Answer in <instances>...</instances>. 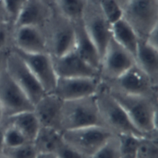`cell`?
I'll use <instances>...</instances> for the list:
<instances>
[{"label":"cell","instance_id":"6da1fadb","mask_svg":"<svg viewBox=\"0 0 158 158\" xmlns=\"http://www.w3.org/2000/svg\"><path fill=\"white\" fill-rule=\"evenodd\" d=\"M109 91L139 131L148 136L157 137V99Z\"/></svg>","mask_w":158,"mask_h":158},{"label":"cell","instance_id":"7a4b0ae2","mask_svg":"<svg viewBox=\"0 0 158 158\" xmlns=\"http://www.w3.org/2000/svg\"><path fill=\"white\" fill-rule=\"evenodd\" d=\"M96 98L102 125L113 134L148 136L135 127L124 109L102 82L96 94Z\"/></svg>","mask_w":158,"mask_h":158},{"label":"cell","instance_id":"3957f363","mask_svg":"<svg viewBox=\"0 0 158 158\" xmlns=\"http://www.w3.org/2000/svg\"><path fill=\"white\" fill-rule=\"evenodd\" d=\"M94 125L103 126L96 94L64 101L60 114V128L62 133L67 130Z\"/></svg>","mask_w":158,"mask_h":158},{"label":"cell","instance_id":"277c9868","mask_svg":"<svg viewBox=\"0 0 158 158\" xmlns=\"http://www.w3.org/2000/svg\"><path fill=\"white\" fill-rule=\"evenodd\" d=\"M42 29L48 52L51 56H60L74 49L75 23L59 14L53 6L51 14Z\"/></svg>","mask_w":158,"mask_h":158},{"label":"cell","instance_id":"5b68a950","mask_svg":"<svg viewBox=\"0 0 158 158\" xmlns=\"http://www.w3.org/2000/svg\"><path fill=\"white\" fill-rule=\"evenodd\" d=\"M102 82L112 91L158 99V83L154 82L135 64L117 78Z\"/></svg>","mask_w":158,"mask_h":158},{"label":"cell","instance_id":"8992f818","mask_svg":"<svg viewBox=\"0 0 158 158\" xmlns=\"http://www.w3.org/2000/svg\"><path fill=\"white\" fill-rule=\"evenodd\" d=\"M123 10V18L141 39L158 27V0H130Z\"/></svg>","mask_w":158,"mask_h":158},{"label":"cell","instance_id":"52a82bcc","mask_svg":"<svg viewBox=\"0 0 158 158\" xmlns=\"http://www.w3.org/2000/svg\"><path fill=\"white\" fill-rule=\"evenodd\" d=\"M113 135L106 127L94 125L65 131L62 138L72 148L91 158Z\"/></svg>","mask_w":158,"mask_h":158},{"label":"cell","instance_id":"ba28073f","mask_svg":"<svg viewBox=\"0 0 158 158\" xmlns=\"http://www.w3.org/2000/svg\"><path fill=\"white\" fill-rule=\"evenodd\" d=\"M6 70L33 105L46 93L23 59L12 49L7 57Z\"/></svg>","mask_w":158,"mask_h":158},{"label":"cell","instance_id":"9c48e42d","mask_svg":"<svg viewBox=\"0 0 158 158\" xmlns=\"http://www.w3.org/2000/svg\"><path fill=\"white\" fill-rule=\"evenodd\" d=\"M135 64L134 56L112 38L101 57L100 78L103 82L114 80Z\"/></svg>","mask_w":158,"mask_h":158},{"label":"cell","instance_id":"30bf717a","mask_svg":"<svg viewBox=\"0 0 158 158\" xmlns=\"http://www.w3.org/2000/svg\"><path fill=\"white\" fill-rule=\"evenodd\" d=\"M82 23L102 57L112 39L111 24L103 14L98 0L89 1Z\"/></svg>","mask_w":158,"mask_h":158},{"label":"cell","instance_id":"8fae6325","mask_svg":"<svg viewBox=\"0 0 158 158\" xmlns=\"http://www.w3.org/2000/svg\"><path fill=\"white\" fill-rule=\"evenodd\" d=\"M0 102L4 117L33 110L34 105L6 70L0 77Z\"/></svg>","mask_w":158,"mask_h":158},{"label":"cell","instance_id":"7c38bea8","mask_svg":"<svg viewBox=\"0 0 158 158\" xmlns=\"http://www.w3.org/2000/svg\"><path fill=\"white\" fill-rule=\"evenodd\" d=\"M100 77L57 78L52 93L63 101L95 95L101 85Z\"/></svg>","mask_w":158,"mask_h":158},{"label":"cell","instance_id":"4fadbf2b","mask_svg":"<svg viewBox=\"0 0 158 158\" xmlns=\"http://www.w3.org/2000/svg\"><path fill=\"white\" fill-rule=\"evenodd\" d=\"M23 59L46 93H52L56 86V75L51 56L47 52L27 53L12 48Z\"/></svg>","mask_w":158,"mask_h":158},{"label":"cell","instance_id":"5bb4252c","mask_svg":"<svg viewBox=\"0 0 158 158\" xmlns=\"http://www.w3.org/2000/svg\"><path fill=\"white\" fill-rule=\"evenodd\" d=\"M51 57L57 78L100 77L99 71L85 62L74 49L60 56Z\"/></svg>","mask_w":158,"mask_h":158},{"label":"cell","instance_id":"9a60e30c","mask_svg":"<svg viewBox=\"0 0 158 158\" xmlns=\"http://www.w3.org/2000/svg\"><path fill=\"white\" fill-rule=\"evenodd\" d=\"M12 48L27 53H48L42 28L33 26L14 27Z\"/></svg>","mask_w":158,"mask_h":158},{"label":"cell","instance_id":"2e32d148","mask_svg":"<svg viewBox=\"0 0 158 158\" xmlns=\"http://www.w3.org/2000/svg\"><path fill=\"white\" fill-rule=\"evenodd\" d=\"M64 101L52 93H46L35 105L33 111L41 127L60 128V114Z\"/></svg>","mask_w":158,"mask_h":158},{"label":"cell","instance_id":"e0dca14e","mask_svg":"<svg viewBox=\"0 0 158 158\" xmlns=\"http://www.w3.org/2000/svg\"><path fill=\"white\" fill-rule=\"evenodd\" d=\"M52 10L43 0H26L20 10L14 27L33 26L43 28L49 18Z\"/></svg>","mask_w":158,"mask_h":158},{"label":"cell","instance_id":"ac0fdd59","mask_svg":"<svg viewBox=\"0 0 158 158\" xmlns=\"http://www.w3.org/2000/svg\"><path fill=\"white\" fill-rule=\"evenodd\" d=\"M75 29V40L74 50L88 64L99 71L101 56L87 33L82 21L74 23Z\"/></svg>","mask_w":158,"mask_h":158},{"label":"cell","instance_id":"d6986e66","mask_svg":"<svg viewBox=\"0 0 158 158\" xmlns=\"http://www.w3.org/2000/svg\"><path fill=\"white\" fill-rule=\"evenodd\" d=\"M134 57L135 65L158 83V48L140 38Z\"/></svg>","mask_w":158,"mask_h":158},{"label":"cell","instance_id":"ffe728a7","mask_svg":"<svg viewBox=\"0 0 158 158\" xmlns=\"http://www.w3.org/2000/svg\"><path fill=\"white\" fill-rule=\"evenodd\" d=\"M111 33L115 42L135 56L140 38L123 17L111 24Z\"/></svg>","mask_w":158,"mask_h":158},{"label":"cell","instance_id":"44dd1931","mask_svg":"<svg viewBox=\"0 0 158 158\" xmlns=\"http://www.w3.org/2000/svg\"><path fill=\"white\" fill-rule=\"evenodd\" d=\"M2 122L6 125H12L17 128L32 143L41 127L33 110L4 117Z\"/></svg>","mask_w":158,"mask_h":158},{"label":"cell","instance_id":"7402d4cb","mask_svg":"<svg viewBox=\"0 0 158 158\" xmlns=\"http://www.w3.org/2000/svg\"><path fill=\"white\" fill-rule=\"evenodd\" d=\"M62 140V132L54 128L40 127L33 143L38 153H54Z\"/></svg>","mask_w":158,"mask_h":158},{"label":"cell","instance_id":"603a6c76","mask_svg":"<svg viewBox=\"0 0 158 158\" xmlns=\"http://www.w3.org/2000/svg\"><path fill=\"white\" fill-rule=\"evenodd\" d=\"M89 0H52V6L62 15L73 23L82 21Z\"/></svg>","mask_w":158,"mask_h":158},{"label":"cell","instance_id":"cb8c5ba5","mask_svg":"<svg viewBox=\"0 0 158 158\" xmlns=\"http://www.w3.org/2000/svg\"><path fill=\"white\" fill-rule=\"evenodd\" d=\"M119 140L121 158H136L141 138L133 135H116Z\"/></svg>","mask_w":158,"mask_h":158},{"label":"cell","instance_id":"d4e9b609","mask_svg":"<svg viewBox=\"0 0 158 158\" xmlns=\"http://www.w3.org/2000/svg\"><path fill=\"white\" fill-rule=\"evenodd\" d=\"M91 158H121L118 136H110Z\"/></svg>","mask_w":158,"mask_h":158},{"label":"cell","instance_id":"484cf974","mask_svg":"<svg viewBox=\"0 0 158 158\" xmlns=\"http://www.w3.org/2000/svg\"><path fill=\"white\" fill-rule=\"evenodd\" d=\"M99 7L110 24L123 17V7L116 0H98Z\"/></svg>","mask_w":158,"mask_h":158},{"label":"cell","instance_id":"4316f807","mask_svg":"<svg viewBox=\"0 0 158 158\" xmlns=\"http://www.w3.org/2000/svg\"><path fill=\"white\" fill-rule=\"evenodd\" d=\"M136 158H158L157 137L144 136L141 138Z\"/></svg>","mask_w":158,"mask_h":158},{"label":"cell","instance_id":"83f0119b","mask_svg":"<svg viewBox=\"0 0 158 158\" xmlns=\"http://www.w3.org/2000/svg\"><path fill=\"white\" fill-rule=\"evenodd\" d=\"M38 153L33 143L13 148H4L2 151L7 158H36Z\"/></svg>","mask_w":158,"mask_h":158},{"label":"cell","instance_id":"f1b7e54d","mask_svg":"<svg viewBox=\"0 0 158 158\" xmlns=\"http://www.w3.org/2000/svg\"><path fill=\"white\" fill-rule=\"evenodd\" d=\"M28 143L32 142H30L17 128L12 125H6L4 135V148L16 147Z\"/></svg>","mask_w":158,"mask_h":158},{"label":"cell","instance_id":"f546056e","mask_svg":"<svg viewBox=\"0 0 158 158\" xmlns=\"http://www.w3.org/2000/svg\"><path fill=\"white\" fill-rule=\"evenodd\" d=\"M26 0H3L4 10L8 22L13 26Z\"/></svg>","mask_w":158,"mask_h":158},{"label":"cell","instance_id":"4dcf8cb0","mask_svg":"<svg viewBox=\"0 0 158 158\" xmlns=\"http://www.w3.org/2000/svg\"><path fill=\"white\" fill-rule=\"evenodd\" d=\"M14 26L9 22L0 25V50L9 51L12 48Z\"/></svg>","mask_w":158,"mask_h":158},{"label":"cell","instance_id":"1f68e13d","mask_svg":"<svg viewBox=\"0 0 158 158\" xmlns=\"http://www.w3.org/2000/svg\"><path fill=\"white\" fill-rule=\"evenodd\" d=\"M54 153L58 158H89L72 148L64 139L58 146Z\"/></svg>","mask_w":158,"mask_h":158},{"label":"cell","instance_id":"d6a6232c","mask_svg":"<svg viewBox=\"0 0 158 158\" xmlns=\"http://www.w3.org/2000/svg\"><path fill=\"white\" fill-rule=\"evenodd\" d=\"M158 27L154 28L152 31H151L148 35L144 38V40L150 45L158 48Z\"/></svg>","mask_w":158,"mask_h":158},{"label":"cell","instance_id":"836d02e7","mask_svg":"<svg viewBox=\"0 0 158 158\" xmlns=\"http://www.w3.org/2000/svg\"><path fill=\"white\" fill-rule=\"evenodd\" d=\"M9 51H1L0 50V77L3 73V72L6 70V60Z\"/></svg>","mask_w":158,"mask_h":158},{"label":"cell","instance_id":"e575fe53","mask_svg":"<svg viewBox=\"0 0 158 158\" xmlns=\"http://www.w3.org/2000/svg\"><path fill=\"white\" fill-rule=\"evenodd\" d=\"M6 129V125L4 123L1 122L0 123V154L2 153V151L4 149V131Z\"/></svg>","mask_w":158,"mask_h":158},{"label":"cell","instance_id":"d590c367","mask_svg":"<svg viewBox=\"0 0 158 158\" xmlns=\"http://www.w3.org/2000/svg\"><path fill=\"white\" fill-rule=\"evenodd\" d=\"M36 158H58L54 152H40L38 153Z\"/></svg>","mask_w":158,"mask_h":158},{"label":"cell","instance_id":"8d00e7d4","mask_svg":"<svg viewBox=\"0 0 158 158\" xmlns=\"http://www.w3.org/2000/svg\"><path fill=\"white\" fill-rule=\"evenodd\" d=\"M0 14L2 15L7 20L6 17L5 15L4 10V5H3V0H0ZM8 22V21H7ZM11 24V23H10Z\"/></svg>","mask_w":158,"mask_h":158},{"label":"cell","instance_id":"74e56055","mask_svg":"<svg viewBox=\"0 0 158 158\" xmlns=\"http://www.w3.org/2000/svg\"><path fill=\"white\" fill-rule=\"evenodd\" d=\"M4 118V110L0 102V123L3 120Z\"/></svg>","mask_w":158,"mask_h":158},{"label":"cell","instance_id":"f35d334b","mask_svg":"<svg viewBox=\"0 0 158 158\" xmlns=\"http://www.w3.org/2000/svg\"><path fill=\"white\" fill-rule=\"evenodd\" d=\"M120 5L123 8V7L126 5V4L130 1V0H116Z\"/></svg>","mask_w":158,"mask_h":158},{"label":"cell","instance_id":"ab89813d","mask_svg":"<svg viewBox=\"0 0 158 158\" xmlns=\"http://www.w3.org/2000/svg\"><path fill=\"white\" fill-rule=\"evenodd\" d=\"M4 22H8L6 20V19L2 15L0 14V25L2 24V23H4Z\"/></svg>","mask_w":158,"mask_h":158},{"label":"cell","instance_id":"60d3db41","mask_svg":"<svg viewBox=\"0 0 158 158\" xmlns=\"http://www.w3.org/2000/svg\"><path fill=\"white\" fill-rule=\"evenodd\" d=\"M44 2H46V3L50 4V5H52V0H43Z\"/></svg>","mask_w":158,"mask_h":158},{"label":"cell","instance_id":"b9f144b4","mask_svg":"<svg viewBox=\"0 0 158 158\" xmlns=\"http://www.w3.org/2000/svg\"><path fill=\"white\" fill-rule=\"evenodd\" d=\"M0 158H7V157L1 153V154H0Z\"/></svg>","mask_w":158,"mask_h":158}]
</instances>
